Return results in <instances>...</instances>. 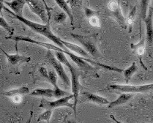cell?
<instances>
[{
    "instance_id": "cell-1",
    "label": "cell",
    "mask_w": 153,
    "mask_h": 123,
    "mask_svg": "<svg viewBox=\"0 0 153 123\" xmlns=\"http://www.w3.org/2000/svg\"><path fill=\"white\" fill-rule=\"evenodd\" d=\"M3 9L4 10L7 11V13H9L11 16H13L14 18H16V19H18L19 21H20L21 22H22L23 24H25L26 26L29 27L31 30H32L34 32H37V33L40 34V35H43L44 37H45L46 38H48V40H51L54 44H56V46H58L59 48H62V50L65 51H68L69 50L66 48L65 46L63 45V43H62V40L59 38H58L56 35H55L52 32L51 30V27H50V21L48 22L46 24H40L38 23H35V22L32 21H29L28 19H25L23 16H19L16 14H15L14 13H13L9 8L4 7Z\"/></svg>"
},
{
    "instance_id": "cell-2",
    "label": "cell",
    "mask_w": 153,
    "mask_h": 123,
    "mask_svg": "<svg viewBox=\"0 0 153 123\" xmlns=\"http://www.w3.org/2000/svg\"><path fill=\"white\" fill-rule=\"evenodd\" d=\"M55 55H56V58L58 59L62 64H65L66 67L69 68L70 72H71V90H72V95H73V98H74V103H73V111H74L75 114H76V106H77L78 99H79V91H80L81 88V84L79 82V76H80V73L78 71V70L71 64V63L68 61L65 56V54L62 52H59V51H55Z\"/></svg>"
},
{
    "instance_id": "cell-3",
    "label": "cell",
    "mask_w": 153,
    "mask_h": 123,
    "mask_svg": "<svg viewBox=\"0 0 153 123\" xmlns=\"http://www.w3.org/2000/svg\"><path fill=\"white\" fill-rule=\"evenodd\" d=\"M27 4L33 13L41 19L44 24H46L50 21V10L47 7L45 1L38 0H27Z\"/></svg>"
},
{
    "instance_id": "cell-4",
    "label": "cell",
    "mask_w": 153,
    "mask_h": 123,
    "mask_svg": "<svg viewBox=\"0 0 153 123\" xmlns=\"http://www.w3.org/2000/svg\"><path fill=\"white\" fill-rule=\"evenodd\" d=\"M71 36L76 41L79 42L81 45H82V46L84 47V49L87 51L88 54L92 55L93 57H98V49H97L95 42L94 41L92 37L84 36V35L74 33H71Z\"/></svg>"
},
{
    "instance_id": "cell-5",
    "label": "cell",
    "mask_w": 153,
    "mask_h": 123,
    "mask_svg": "<svg viewBox=\"0 0 153 123\" xmlns=\"http://www.w3.org/2000/svg\"><path fill=\"white\" fill-rule=\"evenodd\" d=\"M108 88L111 90H118L124 93H146L153 91V83L148 84L134 86L128 84H111Z\"/></svg>"
},
{
    "instance_id": "cell-6",
    "label": "cell",
    "mask_w": 153,
    "mask_h": 123,
    "mask_svg": "<svg viewBox=\"0 0 153 123\" xmlns=\"http://www.w3.org/2000/svg\"><path fill=\"white\" fill-rule=\"evenodd\" d=\"M46 57L48 61L51 63V64L53 66V68H54L56 75L62 81L64 84L66 85L67 87L71 85V80H70L68 76L67 75L65 70L64 67L62 66V64L55 57L54 55L52 54L51 50H48L47 51Z\"/></svg>"
},
{
    "instance_id": "cell-7",
    "label": "cell",
    "mask_w": 153,
    "mask_h": 123,
    "mask_svg": "<svg viewBox=\"0 0 153 123\" xmlns=\"http://www.w3.org/2000/svg\"><path fill=\"white\" fill-rule=\"evenodd\" d=\"M108 10L109 11L110 16L114 19L117 24L123 29L128 28V25L126 24V18L122 12L121 7L120 5L119 1H111L108 3Z\"/></svg>"
},
{
    "instance_id": "cell-8",
    "label": "cell",
    "mask_w": 153,
    "mask_h": 123,
    "mask_svg": "<svg viewBox=\"0 0 153 123\" xmlns=\"http://www.w3.org/2000/svg\"><path fill=\"white\" fill-rule=\"evenodd\" d=\"M73 98V95H71L69 96L64 97V98H59L54 101H48L46 100H42L39 107L42 108H45L46 110H53V108H59V107H69L73 108H74L73 103H70V100Z\"/></svg>"
},
{
    "instance_id": "cell-9",
    "label": "cell",
    "mask_w": 153,
    "mask_h": 123,
    "mask_svg": "<svg viewBox=\"0 0 153 123\" xmlns=\"http://www.w3.org/2000/svg\"><path fill=\"white\" fill-rule=\"evenodd\" d=\"M153 8L149 7L146 18L144 20L146 26V38L147 43L151 46L153 43V23H152Z\"/></svg>"
},
{
    "instance_id": "cell-10",
    "label": "cell",
    "mask_w": 153,
    "mask_h": 123,
    "mask_svg": "<svg viewBox=\"0 0 153 123\" xmlns=\"http://www.w3.org/2000/svg\"><path fill=\"white\" fill-rule=\"evenodd\" d=\"M4 3L11 9V11L16 15L23 16V9L24 5L27 4L25 0H13L11 1H4Z\"/></svg>"
},
{
    "instance_id": "cell-11",
    "label": "cell",
    "mask_w": 153,
    "mask_h": 123,
    "mask_svg": "<svg viewBox=\"0 0 153 123\" xmlns=\"http://www.w3.org/2000/svg\"><path fill=\"white\" fill-rule=\"evenodd\" d=\"M1 50L2 51V52L4 53V54L5 55V56L7 57L8 62L10 63L12 65H16V64H19V63H26L29 62L31 60V58L29 56H22V55H19V54H9L7 53H6L5 51L3 49Z\"/></svg>"
},
{
    "instance_id": "cell-12",
    "label": "cell",
    "mask_w": 153,
    "mask_h": 123,
    "mask_svg": "<svg viewBox=\"0 0 153 123\" xmlns=\"http://www.w3.org/2000/svg\"><path fill=\"white\" fill-rule=\"evenodd\" d=\"M82 95L85 97L88 101L92 102L95 104L108 105L110 103V102L106 98L100 96L98 95H96V94L91 93V92H83Z\"/></svg>"
},
{
    "instance_id": "cell-13",
    "label": "cell",
    "mask_w": 153,
    "mask_h": 123,
    "mask_svg": "<svg viewBox=\"0 0 153 123\" xmlns=\"http://www.w3.org/2000/svg\"><path fill=\"white\" fill-rule=\"evenodd\" d=\"M133 94L131 93H123L122 95H120L116 100H114V101L110 102L109 104L108 105V107L114 108L115 106H121V105L125 104V103H128L130 100L133 98Z\"/></svg>"
},
{
    "instance_id": "cell-14",
    "label": "cell",
    "mask_w": 153,
    "mask_h": 123,
    "mask_svg": "<svg viewBox=\"0 0 153 123\" xmlns=\"http://www.w3.org/2000/svg\"><path fill=\"white\" fill-rule=\"evenodd\" d=\"M62 43H63L65 46L68 48V50H71V51H73V52L76 53V54H79L83 57L84 56V58L89 57V54H88L87 51L84 49L83 48H81V46H77L76 44H73L72 43H70V42L65 41V40H62Z\"/></svg>"
},
{
    "instance_id": "cell-15",
    "label": "cell",
    "mask_w": 153,
    "mask_h": 123,
    "mask_svg": "<svg viewBox=\"0 0 153 123\" xmlns=\"http://www.w3.org/2000/svg\"><path fill=\"white\" fill-rule=\"evenodd\" d=\"M55 2L58 4L59 7L61 8L62 10H63L65 13L69 17L70 20H71V25H74V19H73V16L72 13V10L68 5V1H65V0H56Z\"/></svg>"
},
{
    "instance_id": "cell-16",
    "label": "cell",
    "mask_w": 153,
    "mask_h": 123,
    "mask_svg": "<svg viewBox=\"0 0 153 123\" xmlns=\"http://www.w3.org/2000/svg\"><path fill=\"white\" fill-rule=\"evenodd\" d=\"M30 95H32V96L45 97V98H54L53 90H52V89H36V90L30 92Z\"/></svg>"
},
{
    "instance_id": "cell-17",
    "label": "cell",
    "mask_w": 153,
    "mask_h": 123,
    "mask_svg": "<svg viewBox=\"0 0 153 123\" xmlns=\"http://www.w3.org/2000/svg\"><path fill=\"white\" fill-rule=\"evenodd\" d=\"M29 93V90L27 87H22L17 89H13V90H9V91L2 92V95H5L7 97H14L16 95H27Z\"/></svg>"
},
{
    "instance_id": "cell-18",
    "label": "cell",
    "mask_w": 153,
    "mask_h": 123,
    "mask_svg": "<svg viewBox=\"0 0 153 123\" xmlns=\"http://www.w3.org/2000/svg\"><path fill=\"white\" fill-rule=\"evenodd\" d=\"M138 71V67L136 65V62H133L130 67L123 70V74H124V77L125 79V84H129L130 80L131 79L132 76L134 75V73Z\"/></svg>"
},
{
    "instance_id": "cell-19",
    "label": "cell",
    "mask_w": 153,
    "mask_h": 123,
    "mask_svg": "<svg viewBox=\"0 0 153 123\" xmlns=\"http://www.w3.org/2000/svg\"><path fill=\"white\" fill-rule=\"evenodd\" d=\"M136 12H137V7L134 6V7L130 10L129 13H128V16L126 17V24L128 25V27H129V32H131L132 25H133L135 19H136Z\"/></svg>"
},
{
    "instance_id": "cell-20",
    "label": "cell",
    "mask_w": 153,
    "mask_h": 123,
    "mask_svg": "<svg viewBox=\"0 0 153 123\" xmlns=\"http://www.w3.org/2000/svg\"><path fill=\"white\" fill-rule=\"evenodd\" d=\"M150 1L144 0L141 1V18L144 20L147 16V12L149 10V3Z\"/></svg>"
},
{
    "instance_id": "cell-21",
    "label": "cell",
    "mask_w": 153,
    "mask_h": 123,
    "mask_svg": "<svg viewBox=\"0 0 153 123\" xmlns=\"http://www.w3.org/2000/svg\"><path fill=\"white\" fill-rule=\"evenodd\" d=\"M0 27H2L4 30L7 31L10 35H13V34L14 29L6 21V20L2 16H0Z\"/></svg>"
},
{
    "instance_id": "cell-22",
    "label": "cell",
    "mask_w": 153,
    "mask_h": 123,
    "mask_svg": "<svg viewBox=\"0 0 153 123\" xmlns=\"http://www.w3.org/2000/svg\"><path fill=\"white\" fill-rule=\"evenodd\" d=\"M52 113H53V110H45L44 112L40 114L38 116V119L37 121L40 122V121H46L47 122L49 123L50 119H51L52 116Z\"/></svg>"
},
{
    "instance_id": "cell-23",
    "label": "cell",
    "mask_w": 153,
    "mask_h": 123,
    "mask_svg": "<svg viewBox=\"0 0 153 123\" xmlns=\"http://www.w3.org/2000/svg\"><path fill=\"white\" fill-rule=\"evenodd\" d=\"M131 48H133L136 51L139 55H142L144 53V39H143L140 43H138L136 45H132Z\"/></svg>"
},
{
    "instance_id": "cell-24",
    "label": "cell",
    "mask_w": 153,
    "mask_h": 123,
    "mask_svg": "<svg viewBox=\"0 0 153 123\" xmlns=\"http://www.w3.org/2000/svg\"><path fill=\"white\" fill-rule=\"evenodd\" d=\"M84 12H85L86 17L87 19H90V18L94 17V16H98L99 13L97 11L94 10L90 9L89 7H85L84 8Z\"/></svg>"
},
{
    "instance_id": "cell-25",
    "label": "cell",
    "mask_w": 153,
    "mask_h": 123,
    "mask_svg": "<svg viewBox=\"0 0 153 123\" xmlns=\"http://www.w3.org/2000/svg\"><path fill=\"white\" fill-rule=\"evenodd\" d=\"M67 19V15L64 12H61L57 14L56 16H55L54 17V21H56V23L57 24H61L63 23Z\"/></svg>"
},
{
    "instance_id": "cell-26",
    "label": "cell",
    "mask_w": 153,
    "mask_h": 123,
    "mask_svg": "<svg viewBox=\"0 0 153 123\" xmlns=\"http://www.w3.org/2000/svg\"><path fill=\"white\" fill-rule=\"evenodd\" d=\"M89 24H90L91 26L94 27H100V19H99L98 16H94V17L90 18L89 19Z\"/></svg>"
},
{
    "instance_id": "cell-27",
    "label": "cell",
    "mask_w": 153,
    "mask_h": 123,
    "mask_svg": "<svg viewBox=\"0 0 153 123\" xmlns=\"http://www.w3.org/2000/svg\"><path fill=\"white\" fill-rule=\"evenodd\" d=\"M40 74H41V75L43 76L45 78V79H47V80H48V71H47L46 68H45V67H40Z\"/></svg>"
},
{
    "instance_id": "cell-28",
    "label": "cell",
    "mask_w": 153,
    "mask_h": 123,
    "mask_svg": "<svg viewBox=\"0 0 153 123\" xmlns=\"http://www.w3.org/2000/svg\"><path fill=\"white\" fill-rule=\"evenodd\" d=\"M4 1H0V13H1V15L2 14L1 11H2V9L4 8Z\"/></svg>"
},
{
    "instance_id": "cell-29",
    "label": "cell",
    "mask_w": 153,
    "mask_h": 123,
    "mask_svg": "<svg viewBox=\"0 0 153 123\" xmlns=\"http://www.w3.org/2000/svg\"><path fill=\"white\" fill-rule=\"evenodd\" d=\"M110 117L111 118V119H113V121H114V122H116V123H123V122H120V121L117 120V119H116V118H115L114 116L113 115H112V114H111V115H110Z\"/></svg>"
},
{
    "instance_id": "cell-30",
    "label": "cell",
    "mask_w": 153,
    "mask_h": 123,
    "mask_svg": "<svg viewBox=\"0 0 153 123\" xmlns=\"http://www.w3.org/2000/svg\"><path fill=\"white\" fill-rule=\"evenodd\" d=\"M32 115H33V112H32V111H31L30 116H29V119L28 120V123H31V121H32Z\"/></svg>"
},
{
    "instance_id": "cell-31",
    "label": "cell",
    "mask_w": 153,
    "mask_h": 123,
    "mask_svg": "<svg viewBox=\"0 0 153 123\" xmlns=\"http://www.w3.org/2000/svg\"><path fill=\"white\" fill-rule=\"evenodd\" d=\"M66 123H76L74 122V121H71V120H69V121H68V122H67Z\"/></svg>"
}]
</instances>
